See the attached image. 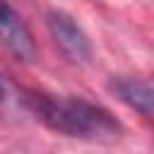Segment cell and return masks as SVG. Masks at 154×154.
I'll return each mask as SVG.
<instances>
[{
  "label": "cell",
  "instance_id": "1",
  "mask_svg": "<svg viewBox=\"0 0 154 154\" xmlns=\"http://www.w3.org/2000/svg\"><path fill=\"white\" fill-rule=\"evenodd\" d=\"M26 111L34 113L43 125L67 137L113 142L120 137V123L99 103L79 96H53V94H26Z\"/></svg>",
  "mask_w": 154,
  "mask_h": 154
},
{
  "label": "cell",
  "instance_id": "2",
  "mask_svg": "<svg viewBox=\"0 0 154 154\" xmlns=\"http://www.w3.org/2000/svg\"><path fill=\"white\" fill-rule=\"evenodd\" d=\"M48 31L55 41V46L63 51V55L70 63H87L91 58V43L82 26L63 10H48L46 14Z\"/></svg>",
  "mask_w": 154,
  "mask_h": 154
},
{
  "label": "cell",
  "instance_id": "3",
  "mask_svg": "<svg viewBox=\"0 0 154 154\" xmlns=\"http://www.w3.org/2000/svg\"><path fill=\"white\" fill-rule=\"evenodd\" d=\"M0 43L5 51L19 60V63H34L36 60V43L24 24V19L10 7L7 0H0Z\"/></svg>",
  "mask_w": 154,
  "mask_h": 154
},
{
  "label": "cell",
  "instance_id": "4",
  "mask_svg": "<svg viewBox=\"0 0 154 154\" xmlns=\"http://www.w3.org/2000/svg\"><path fill=\"white\" fill-rule=\"evenodd\" d=\"M108 89L128 108L137 111L144 118H152V113H154V89H152L149 79H142V77H135V75H118V77H111Z\"/></svg>",
  "mask_w": 154,
  "mask_h": 154
},
{
  "label": "cell",
  "instance_id": "5",
  "mask_svg": "<svg viewBox=\"0 0 154 154\" xmlns=\"http://www.w3.org/2000/svg\"><path fill=\"white\" fill-rule=\"evenodd\" d=\"M0 108L7 113H22L26 111V94L0 70Z\"/></svg>",
  "mask_w": 154,
  "mask_h": 154
}]
</instances>
